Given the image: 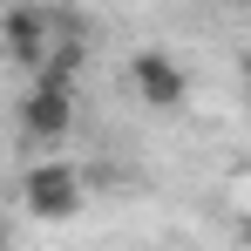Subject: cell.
Here are the masks:
<instances>
[{"instance_id": "cell-1", "label": "cell", "mask_w": 251, "mask_h": 251, "mask_svg": "<svg viewBox=\"0 0 251 251\" xmlns=\"http://www.w3.org/2000/svg\"><path fill=\"white\" fill-rule=\"evenodd\" d=\"M21 129L34 143H54L75 129V75H54V68H34V82L21 95Z\"/></svg>"}, {"instance_id": "cell-2", "label": "cell", "mask_w": 251, "mask_h": 251, "mask_svg": "<svg viewBox=\"0 0 251 251\" xmlns=\"http://www.w3.org/2000/svg\"><path fill=\"white\" fill-rule=\"evenodd\" d=\"M21 204L34 210L41 224H68V217L88 204V183H82L75 163H27V176H21Z\"/></svg>"}, {"instance_id": "cell-3", "label": "cell", "mask_w": 251, "mask_h": 251, "mask_svg": "<svg viewBox=\"0 0 251 251\" xmlns=\"http://www.w3.org/2000/svg\"><path fill=\"white\" fill-rule=\"evenodd\" d=\"M0 41H7V54H14L27 75H34L48 54H54V21H48L41 7H27V0H21V7H7V21H0Z\"/></svg>"}, {"instance_id": "cell-5", "label": "cell", "mask_w": 251, "mask_h": 251, "mask_svg": "<svg viewBox=\"0 0 251 251\" xmlns=\"http://www.w3.org/2000/svg\"><path fill=\"white\" fill-rule=\"evenodd\" d=\"M0 251H7V224H0Z\"/></svg>"}, {"instance_id": "cell-4", "label": "cell", "mask_w": 251, "mask_h": 251, "mask_svg": "<svg viewBox=\"0 0 251 251\" xmlns=\"http://www.w3.org/2000/svg\"><path fill=\"white\" fill-rule=\"evenodd\" d=\"M129 82H136V95H143L150 109H183V95H190V75H183L170 54H156V48H143V54L129 61Z\"/></svg>"}]
</instances>
